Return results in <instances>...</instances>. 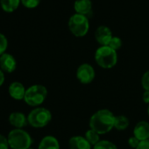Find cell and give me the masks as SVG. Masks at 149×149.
<instances>
[{"instance_id": "14", "label": "cell", "mask_w": 149, "mask_h": 149, "mask_svg": "<svg viewBox=\"0 0 149 149\" xmlns=\"http://www.w3.org/2000/svg\"><path fill=\"white\" fill-rule=\"evenodd\" d=\"M69 149H91V145L83 136L76 135L69 139Z\"/></svg>"}, {"instance_id": "11", "label": "cell", "mask_w": 149, "mask_h": 149, "mask_svg": "<svg viewBox=\"0 0 149 149\" xmlns=\"http://www.w3.org/2000/svg\"><path fill=\"white\" fill-rule=\"evenodd\" d=\"M25 91H26V89L25 88L24 85L20 82H18V81L12 82L9 86V88H8L9 95L16 100H24Z\"/></svg>"}, {"instance_id": "15", "label": "cell", "mask_w": 149, "mask_h": 149, "mask_svg": "<svg viewBox=\"0 0 149 149\" xmlns=\"http://www.w3.org/2000/svg\"><path fill=\"white\" fill-rule=\"evenodd\" d=\"M38 149H60V143L55 137L47 135L40 141Z\"/></svg>"}, {"instance_id": "3", "label": "cell", "mask_w": 149, "mask_h": 149, "mask_svg": "<svg viewBox=\"0 0 149 149\" xmlns=\"http://www.w3.org/2000/svg\"><path fill=\"white\" fill-rule=\"evenodd\" d=\"M68 27L71 34H73L75 37H85L90 31L89 17L78 13H74L68 18Z\"/></svg>"}, {"instance_id": "13", "label": "cell", "mask_w": 149, "mask_h": 149, "mask_svg": "<svg viewBox=\"0 0 149 149\" xmlns=\"http://www.w3.org/2000/svg\"><path fill=\"white\" fill-rule=\"evenodd\" d=\"M133 135L141 141L149 139V123L148 121L141 120L138 122L133 129Z\"/></svg>"}, {"instance_id": "21", "label": "cell", "mask_w": 149, "mask_h": 149, "mask_svg": "<svg viewBox=\"0 0 149 149\" xmlns=\"http://www.w3.org/2000/svg\"><path fill=\"white\" fill-rule=\"evenodd\" d=\"M40 2L41 0H21V4L27 9H35L40 5Z\"/></svg>"}, {"instance_id": "24", "label": "cell", "mask_w": 149, "mask_h": 149, "mask_svg": "<svg viewBox=\"0 0 149 149\" xmlns=\"http://www.w3.org/2000/svg\"><path fill=\"white\" fill-rule=\"evenodd\" d=\"M127 142H128V145H129L132 148L136 149L139 147V145H140V143H141V141L133 135V136H132V137H130V138L128 139V141H127Z\"/></svg>"}, {"instance_id": "27", "label": "cell", "mask_w": 149, "mask_h": 149, "mask_svg": "<svg viewBox=\"0 0 149 149\" xmlns=\"http://www.w3.org/2000/svg\"><path fill=\"white\" fill-rule=\"evenodd\" d=\"M142 99H143V101L146 104H148L149 105V91H145L144 92L143 96H142Z\"/></svg>"}, {"instance_id": "2", "label": "cell", "mask_w": 149, "mask_h": 149, "mask_svg": "<svg viewBox=\"0 0 149 149\" xmlns=\"http://www.w3.org/2000/svg\"><path fill=\"white\" fill-rule=\"evenodd\" d=\"M95 61L101 68L112 69L118 63L117 51L109 45H100L95 52Z\"/></svg>"}, {"instance_id": "19", "label": "cell", "mask_w": 149, "mask_h": 149, "mask_svg": "<svg viewBox=\"0 0 149 149\" xmlns=\"http://www.w3.org/2000/svg\"><path fill=\"white\" fill-rule=\"evenodd\" d=\"M93 149H118L117 146L110 141H100L97 145L93 147Z\"/></svg>"}, {"instance_id": "16", "label": "cell", "mask_w": 149, "mask_h": 149, "mask_svg": "<svg viewBox=\"0 0 149 149\" xmlns=\"http://www.w3.org/2000/svg\"><path fill=\"white\" fill-rule=\"evenodd\" d=\"M21 0H0V6L2 10L7 13L15 11L20 5Z\"/></svg>"}, {"instance_id": "4", "label": "cell", "mask_w": 149, "mask_h": 149, "mask_svg": "<svg viewBox=\"0 0 149 149\" xmlns=\"http://www.w3.org/2000/svg\"><path fill=\"white\" fill-rule=\"evenodd\" d=\"M7 140L11 149H28L32 144L31 135L26 131L19 128L11 130L8 134Z\"/></svg>"}, {"instance_id": "20", "label": "cell", "mask_w": 149, "mask_h": 149, "mask_svg": "<svg viewBox=\"0 0 149 149\" xmlns=\"http://www.w3.org/2000/svg\"><path fill=\"white\" fill-rule=\"evenodd\" d=\"M122 45H123V42H122V39L119 38V37H117V36H113L112 40L110 41L109 43V46L111 48H112L113 50L115 51H119L121 47H122Z\"/></svg>"}, {"instance_id": "1", "label": "cell", "mask_w": 149, "mask_h": 149, "mask_svg": "<svg viewBox=\"0 0 149 149\" xmlns=\"http://www.w3.org/2000/svg\"><path fill=\"white\" fill-rule=\"evenodd\" d=\"M115 115L108 109H101L97 111L90 119V128L96 131L99 134H105L112 131L114 127Z\"/></svg>"}, {"instance_id": "8", "label": "cell", "mask_w": 149, "mask_h": 149, "mask_svg": "<svg viewBox=\"0 0 149 149\" xmlns=\"http://www.w3.org/2000/svg\"><path fill=\"white\" fill-rule=\"evenodd\" d=\"M112 37V30L106 25H99L95 31V39L100 45H108Z\"/></svg>"}, {"instance_id": "9", "label": "cell", "mask_w": 149, "mask_h": 149, "mask_svg": "<svg viewBox=\"0 0 149 149\" xmlns=\"http://www.w3.org/2000/svg\"><path fill=\"white\" fill-rule=\"evenodd\" d=\"M17 68L16 58L10 53H4L0 56V69L4 72L11 73Z\"/></svg>"}, {"instance_id": "18", "label": "cell", "mask_w": 149, "mask_h": 149, "mask_svg": "<svg viewBox=\"0 0 149 149\" xmlns=\"http://www.w3.org/2000/svg\"><path fill=\"white\" fill-rule=\"evenodd\" d=\"M100 134H98V133H97L96 131H94V130H92V129H89L86 133H85V134H84V137H85V139L89 141V143L91 145V146H95V145H97L99 141H100V136H99Z\"/></svg>"}, {"instance_id": "17", "label": "cell", "mask_w": 149, "mask_h": 149, "mask_svg": "<svg viewBox=\"0 0 149 149\" xmlns=\"http://www.w3.org/2000/svg\"><path fill=\"white\" fill-rule=\"evenodd\" d=\"M130 125L129 119L125 115H118L115 116L114 121V128L118 131H125Z\"/></svg>"}, {"instance_id": "23", "label": "cell", "mask_w": 149, "mask_h": 149, "mask_svg": "<svg viewBox=\"0 0 149 149\" xmlns=\"http://www.w3.org/2000/svg\"><path fill=\"white\" fill-rule=\"evenodd\" d=\"M141 85L145 91H149V70L143 74L141 78Z\"/></svg>"}, {"instance_id": "28", "label": "cell", "mask_w": 149, "mask_h": 149, "mask_svg": "<svg viewBox=\"0 0 149 149\" xmlns=\"http://www.w3.org/2000/svg\"><path fill=\"white\" fill-rule=\"evenodd\" d=\"M5 80V77H4V72L0 69V86H3V84L4 83Z\"/></svg>"}, {"instance_id": "12", "label": "cell", "mask_w": 149, "mask_h": 149, "mask_svg": "<svg viewBox=\"0 0 149 149\" xmlns=\"http://www.w3.org/2000/svg\"><path fill=\"white\" fill-rule=\"evenodd\" d=\"M9 123L15 128L22 129L28 124L27 117L21 112H13L9 115Z\"/></svg>"}, {"instance_id": "26", "label": "cell", "mask_w": 149, "mask_h": 149, "mask_svg": "<svg viewBox=\"0 0 149 149\" xmlns=\"http://www.w3.org/2000/svg\"><path fill=\"white\" fill-rule=\"evenodd\" d=\"M136 149H149V139L143 141H141L139 147Z\"/></svg>"}, {"instance_id": "7", "label": "cell", "mask_w": 149, "mask_h": 149, "mask_svg": "<svg viewBox=\"0 0 149 149\" xmlns=\"http://www.w3.org/2000/svg\"><path fill=\"white\" fill-rule=\"evenodd\" d=\"M76 75L80 83L87 85L90 84L94 80L96 77V72L94 67L88 63H83L78 66Z\"/></svg>"}, {"instance_id": "22", "label": "cell", "mask_w": 149, "mask_h": 149, "mask_svg": "<svg viewBox=\"0 0 149 149\" xmlns=\"http://www.w3.org/2000/svg\"><path fill=\"white\" fill-rule=\"evenodd\" d=\"M8 48V39L4 34L0 32V56L5 53Z\"/></svg>"}, {"instance_id": "30", "label": "cell", "mask_w": 149, "mask_h": 149, "mask_svg": "<svg viewBox=\"0 0 149 149\" xmlns=\"http://www.w3.org/2000/svg\"><path fill=\"white\" fill-rule=\"evenodd\" d=\"M28 149H33V148H28Z\"/></svg>"}, {"instance_id": "10", "label": "cell", "mask_w": 149, "mask_h": 149, "mask_svg": "<svg viewBox=\"0 0 149 149\" xmlns=\"http://www.w3.org/2000/svg\"><path fill=\"white\" fill-rule=\"evenodd\" d=\"M74 10L76 13L88 17L93 14V3L91 0H76L74 3Z\"/></svg>"}, {"instance_id": "29", "label": "cell", "mask_w": 149, "mask_h": 149, "mask_svg": "<svg viewBox=\"0 0 149 149\" xmlns=\"http://www.w3.org/2000/svg\"><path fill=\"white\" fill-rule=\"evenodd\" d=\"M148 115H149V105H148Z\"/></svg>"}, {"instance_id": "25", "label": "cell", "mask_w": 149, "mask_h": 149, "mask_svg": "<svg viewBox=\"0 0 149 149\" xmlns=\"http://www.w3.org/2000/svg\"><path fill=\"white\" fill-rule=\"evenodd\" d=\"M10 146L8 143L7 137H4L3 134H0V149H9Z\"/></svg>"}, {"instance_id": "5", "label": "cell", "mask_w": 149, "mask_h": 149, "mask_svg": "<svg viewBox=\"0 0 149 149\" xmlns=\"http://www.w3.org/2000/svg\"><path fill=\"white\" fill-rule=\"evenodd\" d=\"M47 96V89L42 85H32L25 91L24 100L31 107L40 106Z\"/></svg>"}, {"instance_id": "6", "label": "cell", "mask_w": 149, "mask_h": 149, "mask_svg": "<svg viewBox=\"0 0 149 149\" xmlns=\"http://www.w3.org/2000/svg\"><path fill=\"white\" fill-rule=\"evenodd\" d=\"M28 124L34 128H41L47 126L52 120L51 112L45 107L32 109L27 116Z\"/></svg>"}]
</instances>
